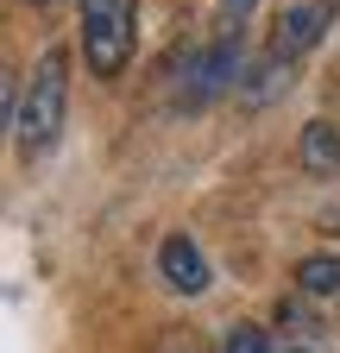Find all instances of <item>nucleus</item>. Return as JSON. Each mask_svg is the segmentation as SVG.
Returning a JSON list of instances; mask_svg holds the SVG:
<instances>
[{"mask_svg":"<svg viewBox=\"0 0 340 353\" xmlns=\"http://www.w3.org/2000/svg\"><path fill=\"white\" fill-rule=\"evenodd\" d=\"M215 353H271V334H265V328H252V322H240V328L221 334Z\"/></svg>","mask_w":340,"mask_h":353,"instance_id":"1a4fd4ad","label":"nucleus"},{"mask_svg":"<svg viewBox=\"0 0 340 353\" xmlns=\"http://www.w3.org/2000/svg\"><path fill=\"white\" fill-rule=\"evenodd\" d=\"M76 38L82 57H89V76L114 82L133 63L139 44V0H76Z\"/></svg>","mask_w":340,"mask_h":353,"instance_id":"f03ea898","label":"nucleus"},{"mask_svg":"<svg viewBox=\"0 0 340 353\" xmlns=\"http://www.w3.org/2000/svg\"><path fill=\"white\" fill-rule=\"evenodd\" d=\"M63 114H70V51H63V44H51V51L32 63L19 101H13V114H7V120H13V145H19L25 164H38V158L57 145Z\"/></svg>","mask_w":340,"mask_h":353,"instance_id":"f257e3e1","label":"nucleus"},{"mask_svg":"<svg viewBox=\"0 0 340 353\" xmlns=\"http://www.w3.org/2000/svg\"><path fill=\"white\" fill-rule=\"evenodd\" d=\"M277 353H309V347H277Z\"/></svg>","mask_w":340,"mask_h":353,"instance_id":"9b49d317","label":"nucleus"},{"mask_svg":"<svg viewBox=\"0 0 340 353\" xmlns=\"http://www.w3.org/2000/svg\"><path fill=\"white\" fill-rule=\"evenodd\" d=\"M240 76H246V51H240V32H221L215 44H202V51L189 57V70L177 76V101L183 114L221 101V95H240Z\"/></svg>","mask_w":340,"mask_h":353,"instance_id":"7ed1b4c3","label":"nucleus"},{"mask_svg":"<svg viewBox=\"0 0 340 353\" xmlns=\"http://www.w3.org/2000/svg\"><path fill=\"white\" fill-rule=\"evenodd\" d=\"M321 32H328V7H315V0H303V7H284V13H277V26H271L265 57L296 63L303 51H315V44H321Z\"/></svg>","mask_w":340,"mask_h":353,"instance_id":"20e7f679","label":"nucleus"},{"mask_svg":"<svg viewBox=\"0 0 340 353\" xmlns=\"http://www.w3.org/2000/svg\"><path fill=\"white\" fill-rule=\"evenodd\" d=\"M158 272H164V284L177 290V296H202L208 290V252L189 240V234H164V246H158Z\"/></svg>","mask_w":340,"mask_h":353,"instance_id":"39448f33","label":"nucleus"},{"mask_svg":"<svg viewBox=\"0 0 340 353\" xmlns=\"http://www.w3.org/2000/svg\"><path fill=\"white\" fill-rule=\"evenodd\" d=\"M32 7H51V0H32Z\"/></svg>","mask_w":340,"mask_h":353,"instance_id":"f8f14e48","label":"nucleus"},{"mask_svg":"<svg viewBox=\"0 0 340 353\" xmlns=\"http://www.w3.org/2000/svg\"><path fill=\"white\" fill-rule=\"evenodd\" d=\"M290 82H296V63H284V57L246 63V76H240V108H271Z\"/></svg>","mask_w":340,"mask_h":353,"instance_id":"0eeeda50","label":"nucleus"},{"mask_svg":"<svg viewBox=\"0 0 340 353\" xmlns=\"http://www.w3.org/2000/svg\"><path fill=\"white\" fill-rule=\"evenodd\" d=\"M259 7V0H221V32H240V19Z\"/></svg>","mask_w":340,"mask_h":353,"instance_id":"9d476101","label":"nucleus"},{"mask_svg":"<svg viewBox=\"0 0 340 353\" xmlns=\"http://www.w3.org/2000/svg\"><path fill=\"white\" fill-rule=\"evenodd\" d=\"M296 164H303V176H315V183H334L340 176V126L334 120H309L296 132Z\"/></svg>","mask_w":340,"mask_h":353,"instance_id":"423d86ee","label":"nucleus"},{"mask_svg":"<svg viewBox=\"0 0 340 353\" xmlns=\"http://www.w3.org/2000/svg\"><path fill=\"white\" fill-rule=\"evenodd\" d=\"M290 284L303 296H315V303H334L340 296V252H303L296 272H290Z\"/></svg>","mask_w":340,"mask_h":353,"instance_id":"6e6552de","label":"nucleus"}]
</instances>
